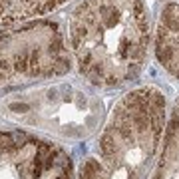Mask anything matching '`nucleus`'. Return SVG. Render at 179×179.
Instances as JSON below:
<instances>
[{
    "instance_id": "nucleus-1",
    "label": "nucleus",
    "mask_w": 179,
    "mask_h": 179,
    "mask_svg": "<svg viewBox=\"0 0 179 179\" xmlns=\"http://www.w3.org/2000/svg\"><path fill=\"white\" fill-rule=\"evenodd\" d=\"M70 48L80 74L94 86L137 78L149 48L143 0H82L70 18Z\"/></svg>"
},
{
    "instance_id": "nucleus-2",
    "label": "nucleus",
    "mask_w": 179,
    "mask_h": 179,
    "mask_svg": "<svg viewBox=\"0 0 179 179\" xmlns=\"http://www.w3.org/2000/svg\"><path fill=\"white\" fill-rule=\"evenodd\" d=\"M165 133V98L147 86L129 92L113 108L96 155L78 179H151Z\"/></svg>"
},
{
    "instance_id": "nucleus-3",
    "label": "nucleus",
    "mask_w": 179,
    "mask_h": 179,
    "mask_svg": "<svg viewBox=\"0 0 179 179\" xmlns=\"http://www.w3.org/2000/svg\"><path fill=\"white\" fill-rule=\"evenodd\" d=\"M72 70L58 22L34 20L0 30V92L52 80Z\"/></svg>"
},
{
    "instance_id": "nucleus-4",
    "label": "nucleus",
    "mask_w": 179,
    "mask_h": 179,
    "mask_svg": "<svg viewBox=\"0 0 179 179\" xmlns=\"http://www.w3.org/2000/svg\"><path fill=\"white\" fill-rule=\"evenodd\" d=\"M72 159L58 143L20 129H0V179H72Z\"/></svg>"
},
{
    "instance_id": "nucleus-5",
    "label": "nucleus",
    "mask_w": 179,
    "mask_h": 179,
    "mask_svg": "<svg viewBox=\"0 0 179 179\" xmlns=\"http://www.w3.org/2000/svg\"><path fill=\"white\" fill-rule=\"evenodd\" d=\"M155 56L171 76L179 78V0H159Z\"/></svg>"
},
{
    "instance_id": "nucleus-6",
    "label": "nucleus",
    "mask_w": 179,
    "mask_h": 179,
    "mask_svg": "<svg viewBox=\"0 0 179 179\" xmlns=\"http://www.w3.org/2000/svg\"><path fill=\"white\" fill-rule=\"evenodd\" d=\"M151 179H179V102L171 112V119L165 127L161 153Z\"/></svg>"
},
{
    "instance_id": "nucleus-7",
    "label": "nucleus",
    "mask_w": 179,
    "mask_h": 179,
    "mask_svg": "<svg viewBox=\"0 0 179 179\" xmlns=\"http://www.w3.org/2000/svg\"><path fill=\"white\" fill-rule=\"evenodd\" d=\"M66 2L68 0H0V26H12L34 16L48 14Z\"/></svg>"
}]
</instances>
